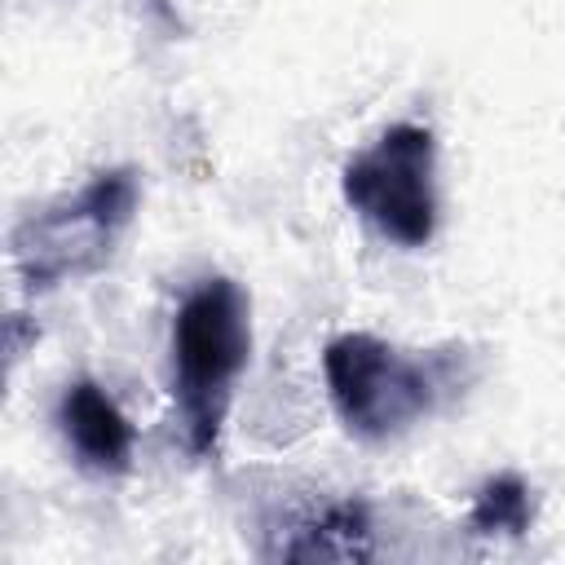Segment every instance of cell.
<instances>
[{
	"label": "cell",
	"instance_id": "obj_1",
	"mask_svg": "<svg viewBox=\"0 0 565 565\" xmlns=\"http://www.w3.org/2000/svg\"><path fill=\"white\" fill-rule=\"evenodd\" d=\"M322 375L340 424L362 441L406 433L472 380L463 349L402 353L366 331L335 335L322 353Z\"/></svg>",
	"mask_w": 565,
	"mask_h": 565
},
{
	"label": "cell",
	"instance_id": "obj_2",
	"mask_svg": "<svg viewBox=\"0 0 565 565\" xmlns=\"http://www.w3.org/2000/svg\"><path fill=\"white\" fill-rule=\"evenodd\" d=\"M252 322L247 296L230 278H203L185 291L172 318V402L194 455L216 446L234 380L247 366Z\"/></svg>",
	"mask_w": 565,
	"mask_h": 565
},
{
	"label": "cell",
	"instance_id": "obj_3",
	"mask_svg": "<svg viewBox=\"0 0 565 565\" xmlns=\"http://www.w3.org/2000/svg\"><path fill=\"white\" fill-rule=\"evenodd\" d=\"M132 207L137 177L128 168H110L88 177L75 194L22 216V225L9 238L22 287L44 291L106 265L119 230L132 221Z\"/></svg>",
	"mask_w": 565,
	"mask_h": 565
},
{
	"label": "cell",
	"instance_id": "obj_4",
	"mask_svg": "<svg viewBox=\"0 0 565 565\" xmlns=\"http://www.w3.org/2000/svg\"><path fill=\"white\" fill-rule=\"evenodd\" d=\"M437 141L424 124H393L344 163V203L397 247H424L437 230Z\"/></svg>",
	"mask_w": 565,
	"mask_h": 565
},
{
	"label": "cell",
	"instance_id": "obj_5",
	"mask_svg": "<svg viewBox=\"0 0 565 565\" xmlns=\"http://www.w3.org/2000/svg\"><path fill=\"white\" fill-rule=\"evenodd\" d=\"M57 424H62L66 446L75 450V459L88 472L115 477V472L128 468L137 433H132V424L124 419V411L115 406V397L102 384H93V380L66 384L62 402H57Z\"/></svg>",
	"mask_w": 565,
	"mask_h": 565
},
{
	"label": "cell",
	"instance_id": "obj_6",
	"mask_svg": "<svg viewBox=\"0 0 565 565\" xmlns=\"http://www.w3.org/2000/svg\"><path fill=\"white\" fill-rule=\"evenodd\" d=\"M371 552V512L358 499H335L282 521V530H274V543L265 547V556L287 561H362Z\"/></svg>",
	"mask_w": 565,
	"mask_h": 565
},
{
	"label": "cell",
	"instance_id": "obj_7",
	"mask_svg": "<svg viewBox=\"0 0 565 565\" xmlns=\"http://www.w3.org/2000/svg\"><path fill=\"white\" fill-rule=\"evenodd\" d=\"M468 525L481 534H521L530 525V486L512 472L490 477L472 503Z\"/></svg>",
	"mask_w": 565,
	"mask_h": 565
}]
</instances>
